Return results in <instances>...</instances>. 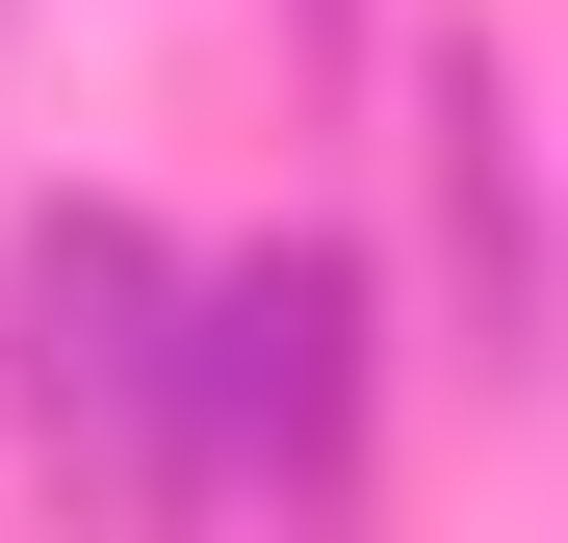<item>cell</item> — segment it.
<instances>
[{"instance_id":"6da1fadb","label":"cell","mask_w":568,"mask_h":543,"mask_svg":"<svg viewBox=\"0 0 568 543\" xmlns=\"http://www.w3.org/2000/svg\"><path fill=\"white\" fill-rule=\"evenodd\" d=\"M27 414H52V466L181 492V414H207V259H155L130 208H52V233H27Z\"/></svg>"},{"instance_id":"7a4b0ae2","label":"cell","mask_w":568,"mask_h":543,"mask_svg":"<svg viewBox=\"0 0 568 543\" xmlns=\"http://www.w3.org/2000/svg\"><path fill=\"white\" fill-rule=\"evenodd\" d=\"M336 466H362V259H207L181 492H336Z\"/></svg>"}]
</instances>
